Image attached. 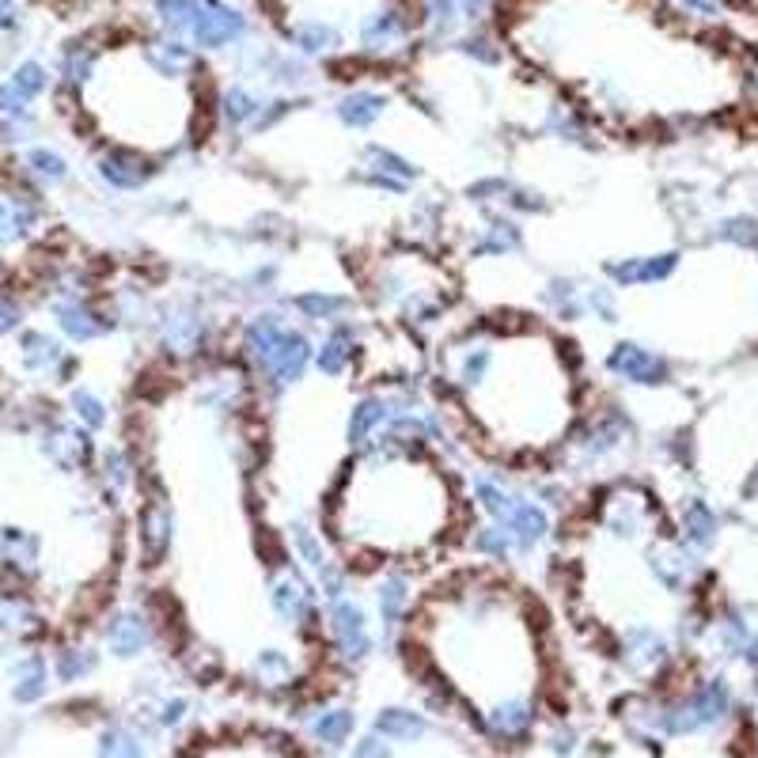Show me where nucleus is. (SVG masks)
<instances>
[{
    "instance_id": "72a5a7b5",
    "label": "nucleus",
    "mask_w": 758,
    "mask_h": 758,
    "mask_svg": "<svg viewBox=\"0 0 758 758\" xmlns=\"http://www.w3.org/2000/svg\"><path fill=\"white\" fill-rule=\"evenodd\" d=\"M508 190H512V179H505V175H486V179L470 182L467 198L474 201V205H482V209H493V205H501V209H505Z\"/></svg>"
},
{
    "instance_id": "f704fd0d",
    "label": "nucleus",
    "mask_w": 758,
    "mask_h": 758,
    "mask_svg": "<svg viewBox=\"0 0 758 758\" xmlns=\"http://www.w3.org/2000/svg\"><path fill=\"white\" fill-rule=\"evenodd\" d=\"M254 675H258L262 683H273V686L289 683L292 679V660L285 656V652H277V649L258 652V656H254Z\"/></svg>"
},
{
    "instance_id": "aec40b11",
    "label": "nucleus",
    "mask_w": 758,
    "mask_h": 758,
    "mask_svg": "<svg viewBox=\"0 0 758 758\" xmlns=\"http://www.w3.org/2000/svg\"><path fill=\"white\" fill-rule=\"evenodd\" d=\"M95 470H99V482L107 489V497H122L133 486H141V470H137V459L129 452L126 444H107L99 448L95 455Z\"/></svg>"
},
{
    "instance_id": "1a4fd4ad",
    "label": "nucleus",
    "mask_w": 758,
    "mask_h": 758,
    "mask_svg": "<svg viewBox=\"0 0 758 758\" xmlns=\"http://www.w3.org/2000/svg\"><path fill=\"white\" fill-rule=\"evenodd\" d=\"M603 364H607L611 376L626 379V383H637V387H660V383H668L671 376L668 361L637 342H618L611 353H607Z\"/></svg>"
},
{
    "instance_id": "c9c22d12",
    "label": "nucleus",
    "mask_w": 758,
    "mask_h": 758,
    "mask_svg": "<svg viewBox=\"0 0 758 758\" xmlns=\"http://www.w3.org/2000/svg\"><path fill=\"white\" fill-rule=\"evenodd\" d=\"M95 652L91 649H61L57 652V675L65 679V683H76V679H84V675H91L95 671Z\"/></svg>"
},
{
    "instance_id": "37998d69",
    "label": "nucleus",
    "mask_w": 758,
    "mask_h": 758,
    "mask_svg": "<svg viewBox=\"0 0 758 758\" xmlns=\"http://www.w3.org/2000/svg\"><path fill=\"white\" fill-rule=\"evenodd\" d=\"M296 42H300L304 50H311V54H319V50H326V46L334 42V35H330L326 27H319V23H315V27H304V31H296Z\"/></svg>"
},
{
    "instance_id": "9b49d317",
    "label": "nucleus",
    "mask_w": 758,
    "mask_h": 758,
    "mask_svg": "<svg viewBox=\"0 0 758 758\" xmlns=\"http://www.w3.org/2000/svg\"><path fill=\"white\" fill-rule=\"evenodd\" d=\"M152 637H156V614L141 611V607H122L110 614L103 626V641L114 656H137L148 649Z\"/></svg>"
},
{
    "instance_id": "4be33fe9",
    "label": "nucleus",
    "mask_w": 758,
    "mask_h": 758,
    "mask_svg": "<svg viewBox=\"0 0 758 758\" xmlns=\"http://www.w3.org/2000/svg\"><path fill=\"white\" fill-rule=\"evenodd\" d=\"M467 546L474 550V558L493 561V565H505V561L516 558V542H512V535H508L501 524H493V520L467 527Z\"/></svg>"
},
{
    "instance_id": "ddd939ff",
    "label": "nucleus",
    "mask_w": 758,
    "mask_h": 758,
    "mask_svg": "<svg viewBox=\"0 0 758 758\" xmlns=\"http://www.w3.org/2000/svg\"><path fill=\"white\" fill-rule=\"evenodd\" d=\"M679 266V254H641V258H618V262H603V273L611 281V289H637V285H656L668 281Z\"/></svg>"
},
{
    "instance_id": "423d86ee",
    "label": "nucleus",
    "mask_w": 758,
    "mask_h": 758,
    "mask_svg": "<svg viewBox=\"0 0 758 758\" xmlns=\"http://www.w3.org/2000/svg\"><path fill=\"white\" fill-rule=\"evenodd\" d=\"M270 607L277 611V618H285L296 630H311L319 618V588L304 573L281 569L270 580Z\"/></svg>"
},
{
    "instance_id": "393cba45",
    "label": "nucleus",
    "mask_w": 758,
    "mask_h": 758,
    "mask_svg": "<svg viewBox=\"0 0 758 758\" xmlns=\"http://www.w3.org/2000/svg\"><path fill=\"white\" fill-rule=\"evenodd\" d=\"M46 679H50V671H46V660L38 652L16 660L12 664V694H16V702H38L46 694Z\"/></svg>"
},
{
    "instance_id": "7c9ffc66",
    "label": "nucleus",
    "mask_w": 758,
    "mask_h": 758,
    "mask_svg": "<svg viewBox=\"0 0 758 758\" xmlns=\"http://www.w3.org/2000/svg\"><path fill=\"white\" fill-rule=\"evenodd\" d=\"M258 110H262V103H258L247 88L224 91V99H220V114H224V122H228L232 129L251 126L254 118H258Z\"/></svg>"
},
{
    "instance_id": "4c0bfd02",
    "label": "nucleus",
    "mask_w": 758,
    "mask_h": 758,
    "mask_svg": "<svg viewBox=\"0 0 758 758\" xmlns=\"http://www.w3.org/2000/svg\"><path fill=\"white\" fill-rule=\"evenodd\" d=\"M46 69L42 65H35V61H27V65H19L16 76H12V88L23 95V99H35V95H42L46 91Z\"/></svg>"
},
{
    "instance_id": "20e7f679",
    "label": "nucleus",
    "mask_w": 758,
    "mask_h": 758,
    "mask_svg": "<svg viewBox=\"0 0 758 758\" xmlns=\"http://www.w3.org/2000/svg\"><path fill=\"white\" fill-rule=\"evenodd\" d=\"M38 448L65 474H80V470L95 467V455H99V448H95V440H91L84 425L57 421V417H50L46 425H38Z\"/></svg>"
},
{
    "instance_id": "c756f323",
    "label": "nucleus",
    "mask_w": 758,
    "mask_h": 758,
    "mask_svg": "<svg viewBox=\"0 0 758 758\" xmlns=\"http://www.w3.org/2000/svg\"><path fill=\"white\" fill-rule=\"evenodd\" d=\"M531 721H535V713H531V705L520 702V698H508V702L493 705V713H489V728H493L497 736H505V740L524 736L527 728H531Z\"/></svg>"
},
{
    "instance_id": "e433bc0d",
    "label": "nucleus",
    "mask_w": 758,
    "mask_h": 758,
    "mask_svg": "<svg viewBox=\"0 0 758 758\" xmlns=\"http://www.w3.org/2000/svg\"><path fill=\"white\" fill-rule=\"evenodd\" d=\"M349 732H353V713L349 709H326L323 717L315 721V736L323 743H345Z\"/></svg>"
},
{
    "instance_id": "6e6552de",
    "label": "nucleus",
    "mask_w": 758,
    "mask_h": 758,
    "mask_svg": "<svg viewBox=\"0 0 758 758\" xmlns=\"http://www.w3.org/2000/svg\"><path fill=\"white\" fill-rule=\"evenodd\" d=\"M19 364L31 376H54L57 383H69L76 372V357L65 349L61 338L46 334V330H23L19 334Z\"/></svg>"
},
{
    "instance_id": "ea45409f",
    "label": "nucleus",
    "mask_w": 758,
    "mask_h": 758,
    "mask_svg": "<svg viewBox=\"0 0 758 758\" xmlns=\"http://www.w3.org/2000/svg\"><path fill=\"white\" fill-rule=\"evenodd\" d=\"M99 758H141V747L129 732H107L99 743Z\"/></svg>"
},
{
    "instance_id": "58836bf2",
    "label": "nucleus",
    "mask_w": 758,
    "mask_h": 758,
    "mask_svg": "<svg viewBox=\"0 0 758 758\" xmlns=\"http://www.w3.org/2000/svg\"><path fill=\"white\" fill-rule=\"evenodd\" d=\"M353 182H361V186H368V190H379V194H395V198L410 194V182L391 179V175H379V171H372V167H361V171L353 175Z\"/></svg>"
},
{
    "instance_id": "6ab92c4d",
    "label": "nucleus",
    "mask_w": 758,
    "mask_h": 758,
    "mask_svg": "<svg viewBox=\"0 0 758 758\" xmlns=\"http://www.w3.org/2000/svg\"><path fill=\"white\" fill-rule=\"evenodd\" d=\"M728 709V690L724 683H709L702 686L683 709H675V717H668V732H694V728H705L713 724Z\"/></svg>"
},
{
    "instance_id": "2eb2a0df",
    "label": "nucleus",
    "mask_w": 758,
    "mask_h": 758,
    "mask_svg": "<svg viewBox=\"0 0 758 758\" xmlns=\"http://www.w3.org/2000/svg\"><path fill=\"white\" fill-rule=\"evenodd\" d=\"M391 421V395L379 391H364L353 406H349V425H345V440L353 448H368Z\"/></svg>"
},
{
    "instance_id": "a878e982",
    "label": "nucleus",
    "mask_w": 758,
    "mask_h": 758,
    "mask_svg": "<svg viewBox=\"0 0 758 758\" xmlns=\"http://www.w3.org/2000/svg\"><path fill=\"white\" fill-rule=\"evenodd\" d=\"M289 550L296 554V561H304V569L307 573H319L326 561L334 558L330 550H326V542H323V531H315V527H307V524H289Z\"/></svg>"
},
{
    "instance_id": "f03ea898",
    "label": "nucleus",
    "mask_w": 758,
    "mask_h": 758,
    "mask_svg": "<svg viewBox=\"0 0 758 758\" xmlns=\"http://www.w3.org/2000/svg\"><path fill=\"white\" fill-rule=\"evenodd\" d=\"M311 361H315V342L307 338L300 326H289V330L281 334V342L273 345L270 357L254 368V379H258L270 395H281V391L296 387V383L311 372Z\"/></svg>"
},
{
    "instance_id": "a18cd8bd",
    "label": "nucleus",
    "mask_w": 758,
    "mask_h": 758,
    "mask_svg": "<svg viewBox=\"0 0 758 758\" xmlns=\"http://www.w3.org/2000/svg\"><path fill=\"white\" fill-rule=\"evenodd\" d=\"M182 709H186V702H167V705H163V724L182 721Z\"/></svg>"
},
{
    "instance_id": "79ce46f5",
    "label": "nucleus",
    "mask_w": 758,
    "mask_h": 758,
    "mask_svg": "<svg viewBox=\"0 0 758 758\" xmlns=\"http://www.w3.org/2000/svg\"><path fill=\"white\" fill-rule=\"evenodd\" d=\"M23 330V307L8 296H0V338H12Z\"/></svg>"
},
{
    "instance_id": "5701e85b",
    "label": "nucleus",
    "mask_w": 758,
    "mask_h": 758,
    "mask_svg": "<svg viewBox=\"0 0 758 758\" xmlns=\"http://www.w3.org/2000/svg\"><path fill=\"white\" fill-rule=\"evenodd\" d=\"M194 38H198L201 46H224V42H232L239 31H243V19L228 12V8H217V4H201L198 16H194Z\"/></svg>"
},
{
    "instance_id": "2f4dec72",
    "label": "nucleus",
    "mask_w": 758,
    "mask_h": 758,
    "mask_svg": "<svg viewBox=\"0 0 758 758\" xmlns=\"http://www.w3.org/2000/svg\"><path fill=\"white\" fill-rule=\"evenodd\" d=\"M626 660L637 664V668H649V664H660L664 660V641L656 637L652 630H630L626 633Z\"/></svg>"
},
{
    "instance_id": "f257e3e1",
    "label": "nucleus",
    "mask_w": 758,
    "mask_h": 758,
    "mask_svg": "<svg viewBox=\"0 0 758 758\" xmlns=\"http://www.w3.org/2000/svg\"><path fill=\"white\" fill-rule=\"evenodd\" d=\"M133 539H137V558L145 569H156L167 561L175 546V512L167 505L160 489H141V508L133 520Z\"/></svg>"
},
{
    "instance_id": "c85d7f7f",
    "label": "nucleus",
    "mask_w": 758,
    "mask_h": 758,
    "mask_svg": "<svg viewBox=\"0 0 758 758\" xmlns=\"http://www.w3.org/2000/svg\"><path fill=\"white\" fill-rule=\"evenodd\" d=\"M361 167H372V171H379V175H391V179H402V182H410V186L421 179L417 163H410L402 152H395V148H387V145H368L364 148Z\"/></svg>"
},
{
    "instance_id": "cd10ccee",
    "label": "nucleus",
    "mask_w": 758,
    "mask_h": 758,
    "mask_svg": "<svg viewBox=\"0 0 758 758\" xmlns=\"http://www.w3.org/2000/svg\"><path fill=\"white\" fill-rule=\"evenodd\" d=\"M69 414H73L76 425H84L88 433H99V429L110 421V406H107V398L99 395V391H91V387H76L73 395H69Z\"/></svg>"
},
{
    "instance_id": "9d476101",
    "label": "nucleus",
    "mask_w": 758,
    "mask_h": 758,
    "mask_svg": "<svg viewBox=\"0 0 758 758\" xmlns=\"http://www.w3.org/2000/svg\"><path fill=\"white\" fill-rule=\"evenodd\" d=\"M357 353H361V334H357L353 319H342V323L326 326L323 342H315L311 368L326 379H338L357 364Z\"/></svg>"
},
{
    "instance_id": "f3484780",
    "label": "nucleus",
    "mask_w": 758,
    "mask_h": 758,
    "mask_svg": "<svg viewBox=\"0 0 758 758\" xmlns=\"http://www.w3.org/2000/svg\"><path fill=\"white\" fill-rule=\"evenodd\" d=\"M414 577L406 569H383L376 580V607L383 626H402L414 611Z\"/></svg>"
},
{
    "instance_id": "b1692460",
    "label": "nucleus",
    "mask_w": 758,
    "mask_h": 758,
    "mask_svg": "<svg viewBox=\"0 0 758 758\" xmlns=\"http://www.w3.org/2000/svg\"><path fill=\"white\" fill-rule=\"evenodd\" d=\"M387 99L376 91H349L342 103H338V122L345 129H372L383 118Z\"/></svg>"
},
{
    "instance_id": "39448f33",
    "label": "nucleus",
    "mask_w": 758,
    "mask_h": 758,
    "mask_svg": "<svg viewBox=\"0 0 758 758\" xmlns=\"http://www.w3.org/2000/svg\"><path fill=\"white\" fill-rule=\"evenodd\" d=\"M95 179L103 182L107 190L114 194H141L148 190V182L160 175L163 167L156 160H148L145 152L126 145H107L99 156H95Z\"/></svg>"
},
{
    "instance_id": "49530a36",
    "label": "nucleus",
    "mask_w": 758,
    "mask_h": 758,
    "mask_svg": "<svg viewBox=\"0 0 758 758\" xmlns=\"http://www.w3.org/2000/svg\"><path fill=\"white\" fill-rule=\"evenodd\" d=\"M747 656H751V664H755V668H758V637H755V641H751V652H747Z\"/></svg>"
},
{
    "instance_id": "4468645a",
    "label": "nucleus",
    "mask_w": 758,
    "mask_h": 758,
    "mask_svg": "<svg viewBox=\"0 0 758 758\" xmlns=\"http://www.w3.org/2000/svg\"><path fill=\"white\" fill-rule=\"evenodd\" d=\"M516 251H524V228H520V220L505 217V213H489V220L467 243L470 258H508Z\"/></svg>"
},
{
    "instance_id": "c03bdc74",
    "label": "nucleus",
    "mask_w": 758,
    "mask_h": 758,
    "mask_svg": "<svg viewBox=\"0 0 758 758\" xmlns=\"http://www.w3.org/2000/svg\"><path fill=\"white\" fill-rule=\"evenodd\" d=\"M353 758H391V751H387V743H379L376 736H368V740L357 743Z\"/></svg>"
},
{
    "instance_id": "a211bd4d",
    "label": "nucleus",
    "mask_w": 758,
    "mask_h": 758,
    "mask_svg": "<svg viewBox=\"0 0 758 758\" xmlns=\"http://www.w3.org/2000/svg\"><path fill=\"white\" fill-rule=\"evenodd\" d=\"M289 307L304 319V323H323L334 326L342 323L345 315L357 307V300L349 292H334V289H304L289 296Z\"/></svg>"
},
{
    "instance_id": "bb28decb",
    "label": "nucleus",
    "mask_w": 758,
    "mask_h": 758,
    "mask_svg": "<svg viewBox=\"0 0 758 758\" xmlns=\"http://www.w3.org/2000/svg\"><path fill=\"white\" fill-rule=\"evenodd\" d=\"M376 732L383 740L395 743H414L425 736V717L414 709H383L376 717Z\"/></svg>"
},
{
    "instance_id": "0eeeda50",
    "label": "nucleus",
    "mask_w": 758,
    "mask_h": 758,
    "mask_svg": "<svg viewBox=\"0 0 758 758\" xmlns=\"http://www.w3.org/2000/svg\"><path fill=\"white\" fill-rule=\"evenodd\" d=\"M326 633H330V645L334 652L357 664L372 652V630H368V614H364L361 603H353L349 596L330 599L326 607Z\"/></svg>"
},
{
    "instance_id": "473e14b6",
    "label": "nucleus",
    "mask_w": 758,
    "mask_h": 758,
    "mask_svg": "<svg viewBox=\"0 0 758 758\" xmlns=\"http://www.w3.org/2000/svg\"><path fill=\"white\" fill-rule=\"evenodd\" d=\"M683 535H686V542H690V546H709V542L717 539V516L709 512V505L694 501V505L686 508Z\"/></svg>"
},
{
    "instance_id": "a19ab883",
    "label": "nucleus",
    "mask_w": 758,
    "mask_h": 758,
    "mask_svg": "<svg viewBox=\"0 0 758 758\" xmlns=\"http://www.w3.org/2000/svg\"><path fill=\"white\" fill-rule=\"evenodd\" d=\"M721 235H724V239H732V243H740V247H755V243H758V228L747 217L728 220V224L721 228Z\"/></svg>"
},
{
    "instance_id": "7ed1b4c3",
    "label": "nucleus",
    "mask_w": 758,
    "mask_h": 758,
    "mask_svg": "<svg viewBox=\"0 0 758 758\" xmlns=\"http://www.w3.org/2000/svg\"><path fill=\"white\" fill-rule=\"evenodd\" d=\"M50 311H54L57 330L76 345L99 342V338H107L110 330L118 326V315H114V311L99 307L88 292H80V289H61V296L50 304Z\"/></svg>"
},
{
    "instance_id": "f8f14e48",
    "label": "nucleus",
    "mask_w": 758,
    "mask_h": 758,
    "mask_svg": "<svg viewBox=\"0 0 758 758\" xmlns=\"http://www.w3.org/2000/svg\"><path fill=\"white\" fill-rule=\"evenodd\" d=\"M42 224V201L38 190H16L0 198V247H19L38 232Z\"/></svg>"
},
{
    "instance_id": "dca6fc26",
    "label": "nucleus",
    "mask_w": 758,
    "mask_h": 758,
    "mask_svg": "<svg viewBox=\"0 0 758 758\" xmlns=\"http://www.w3.org/2000/svg\"><path fill=\"white\" fill-rule=\"evenodd\" d=\"M42 561V539L27 527H0V565L16 580H31Z\"/></svg>"
},
{
    "instance_id": "412c9836",
    "label": "nucleus",
    "mask_w": 758,
    "mask_h": 758,
    "mask_svg": "<svg viewBox=\"0 0 758 758\" xmlns=\"http://www.w3.org/2000/svg\"><path fill=\"white\" fill-rule=\"evenodd\" d=\"M23 179L31 182V190H54L73 179V167L57 148L35 145L23 152Z\"/></svg>"
}]
</instances>
